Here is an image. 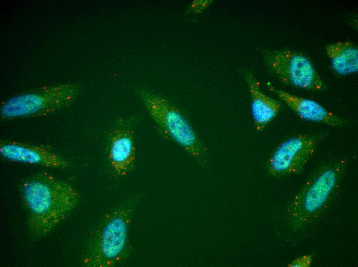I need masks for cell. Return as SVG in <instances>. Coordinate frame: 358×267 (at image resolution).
Returning a JSON list of instances; mask_svg holds the SVG:
<instances>
[{"label":"cell","instance_id":"6da1fadb","mask_svg":"<svg viewBox=\"0 0 358 267\" xmlns=\"http://www.w3.org/2000/svg\"><path fill=\"white\" fill-rule=\"evenodd\" d=\"M20 193L28 229L35 237L49 233L67 216L79 199L69 183L43 172L24 179Z\"/></svg>","mask_w":358,"mask_h":267},{"label":"cell","instance_id":"7a4b0ae2","mask_svg":"<svg viewBox=\"0 0 358 267\" xmlns=\"http://www.w3.org/2000/svg\"><path fill=\"white\" fill-rule=\"evenodd\" d=\"M347 166L344 157L320 163L293 198L287 216L291 227L302 231L316 222L330 208L340 192Z\"/></svg>","mask_w":358,"mask_h":267},{"label":"cell","instance_id":"3957f363","mask_svg":"<svg viewBox=\"0 0 358 267\" xmlns=\"http://www.w3.org/2000/svg\"><path fill=\"white\" fill-rule=\"evenodd\" d=\"M133 207L124 205L106 213L91 233L83 257L88 267H111L127 257Z\"/></svg>","mask_w":358,"mask_h":267},{"label":"cell","instance_id":"277c9868","mask_svg":"<svg viewBox=\"0 0 358 267\" xmlns=\"http://www.w3.org/2000/svg\"><path fill=\"white\" fill-rule=\"evenodd\" d=\"M77 92L74 85L62 84L24 92L2 103L1 117L7 120L44 116L69 105Z\"/></svg>","mask_w":358,"mask_h":267},{"label":"cell","instance_id":"5b68a950","mask_svg":"<svg viewBox=\"0 0 358 267\" xmlns=\"http://www.w3.org/2000/svg\"><path fill=\"white\" fill-rule=\"evenodd\" d=\"M145 104L163 133L195 157L202 156L204 147L181 111L166 99L149 92L143 94Z\"/></svg>","mask_w":358,"mask_h":267},{"label":"cell","instance_id":"8992f818","mask_svg":"<svg viewBox=\"0 0 358 267\" xmlns=\"http://www.w3.org/2000/svg\"><path fill=\"white\" fill-rule=\"evenodd\" d=\"M268 65L283 82L310 90H321L323 81L310 59L302 53L285 49L269 52L266 54Z\"/></svg>","mask_w":358,"mask_h":267},{"label":"cell","instance_id":"52a82bcc","mask_svg":"<svg viewBox=\"0 0 358 267\" xmlns=\"http://www.w3.org/2000/svg\"><path fill=\"white\" fill-rule=\"evenodd\" d=\"M317 145L315 137L299 134L279 144L270 157L267 169L275 177L287 176L301 171L313 156Z\"/></svg>","mask_w":358,"mask_h":267},{"label":"cell","instance_id":"ba28073f","mask_svg":"<svg viewBox=\"0 0 358 267\" xmlns=\"http://www.w3.org/2000/svg\"><path fill=\"white\" fill-rule=\"evenodd\" d=\"M0 155L9 161L39 165L48 168H64L68 163L44 145L12 140H1Z\"/></svg>","mask_w":358,"mask_h":267},{"label":"cell","instance_id":"9c48e42d","mask_svg":"<svg viewBox=\"0 0 358 267\" xmlns=\"http://www.w3.org/2000/svg\"><path fill=\"white\" fill-rule=\"evenodd\" d=\"M107 159L118 176L125 177L131 172L136 159L134 132L131 129L118 126L113 129L107 145Z\"/></svg>","mask_w":358,"mask_h":267},{"label":"cell","instance_id":"30bf717a","mask_svg":"<svg viewBox=\"0 0 358 267\" xmlns=\"http://www.w3.org/2000/svg\"><path fill=\"white\" fill-rule=\"evenodd\" d=\"M273 89L278 97L301 119L333 127H341L346 124V121L343 118L327 110L315 101L298 97L281 90Z\"/></svg>","mask_w":358,"mask_h":267},{"label":"cell","instance_id":"8fae6325","mask_svg":"<svg viewBox=\"0 0 358 267\" xmlns=\"http://www.w3.org/2000/svg\"><path fill=\"white\" fill-rule=\"evenodd\" d=\"M252 102L251 110L256 130L262 131L277 115L280 102L264 94L259 83L251 75H246Z\"/></svg>","mask_w":358,"mask_h":267},{"label":"cell","instance_id":"7c38bea8","mask_svg":"<svg viewBox=\"0 0 358 267\" xmlns=\"http://www.w3.org/2000/svg\"><path fill=\"white\" fill-rule=\"evenodd\" d=\"M333 70L341 75L354 73L358 70V50L351 42H336L326 47Z\"/></svg>","mask_w":358,"mask_h":267},{"label":"cell","instance_id":"4fadbf2b","mask_svg":"<svg viewBox=\"0 0 358 267\" xmlns=\"http://www.w3.org/2000/svg\"><path fill=\"white\" fill-rule=\"evenodd\" d=\"M312 261L311 255H305L297 258L289 264L290 266H309Z\"/></svg>","mask_w":358,"mask_h":267}]
</instances>
